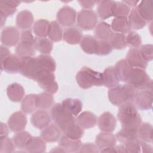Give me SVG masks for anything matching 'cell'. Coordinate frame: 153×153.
<instances>
[{
  "mask_svg": "<svg viewBox=\"0 0 153 153\" xmlns=\"http://www.w3.org/2000/svg\"><path fill=\"white\" fill-rule=\"evenodd\" d=\"M117 117L122 128L136 132L142 123V118L137 109L132 102H126L120 105Z\"/></svg>",
  "mask_w": 153,
  "mask_h": 153,
  "instance_id": "cell-1",
  "label": "cell"
},
{
  "mask_svg": "<svg viewBox=\"0 0 153 153\" xmlns=\"http://www.w3.org/2000/svg\"><path fill=\"white\" fill-rule=\"evenodd\" d=\"M138 91L128 84H118L109 88L108 97L109 102L114 105L120 106L126 102H133Z\"/></svg>",
  "mask_w": 153,
  "mask_h": 153,
  "instance_id": "cell-2",
  "label": "cell"
},
{
  "mask_svg": "<svg viewBox=\"0 0 153 153\" xmlns=\"http://www.w3.org/2000/svg\"><path fill=\"white\" fill-rule=\"evenodd\" d=\"M76 81L79 87L88 89L93 86L103 85V74L87 66L82 68L76 74Z\"/></svg>",
  "mask_w": 153,
  "mask_h": 153,
  "instance_id": "cell-3",
  "label": "cell"
},
{
  "mask_svg": "<svg viewBox=\"0 0 153 153\" xmlns=\"http://www.w3.org/2000/svg\"><path fill=\"white\" fill-rule=\"evenodd\" d=\"M127 84L137 90H151L152 88V80L145 69L132 68L127 79Z\"/></svg>",
  "mask_w": 153,
  "mask_h": 153,
  "instance_id": "cell-4",
  "label": "cell"
},
{
  "mask_svg": "<svg viewBox=\"0 0 153 153\" xmlns=\"http://www.w3.org/2000/svg\"><path fill=\"white\" fill-rule=\"evenodd\" d=\"M51 120L61 131H63L71 124L75 122V117L70 114L62 105L58 103L53 105L50 109Z\"/></svg>",
  "mask_w": 153,
  "mask_h": 153,
  "instance_id": "cell-5",
  "label": "cell"
},
{
  "mask_svg": "<svg viewBox=\"0 0 153 153\" xmlns=\"http://www.w3.org/2000/svg\"><path fill=\"white\" fill-rule=\"evenodd\" d=\"M43 70L36 58L35 57H22L20 74L24 76L36 80L39 73Z\"/></svg>",
  "mask_w": 153,
  "mask_h": 153,
  "instance_id": "cell-6",
  "label": "cell"
},
{
  "mask_svg": "<svg viewBox=\"0 0 153 153\" xmlns=\"http://www.w3.org/2000/svg\"><path fill=\"white\" fill-rule=\"evenodd\" d=\"M97 14L93 10L82 9L77 13V25L80 29L84 30L94 29L97 24Z\"/></svg>",
  "mask_w": 153,
  "mask_h": 153,
  "instance_id": "cell-7",
  "label": "cell"
},
{
  "mask_svg": "<svg viewBox=\"0 0 153 153\" xmlns=\"http://www.w3.org/2000/svg\"><path fill=\"white\" fill-rule=\"evenodd\" d=\"M35 81L41 88L50 94H53L58 90V84L56 81L55 75L53 72L42 70Z\"/></svg>",
  "mask_w": 153,
  "mask_h": 153,
  "instance_id": "cell-8",
  "label": "cell"
},
{
  "mask_svg": "<svg viewBox=\"0 0 153 153\" xmlns=\"http://www.w3.org/2000/svg\"><path fill=\"white\" fill-rule=\"evenodd\" d=\"M76 16V12L73 8L65 5L57 13V22L63 26L71 27L75 23Z\"/></svg>",
  "mask_w": 153,
  "mask_h": 153,
  "instance_id": "cell-9",
  "label": "cell"
},
{
  "mask_svg": "<svg viewBox=\"0 0 153 153\" xmlns=\"http://www.w3.org/2000/svg\"><path fill=\"white\" fill-rule=\"evenodd\" d=\"M20 38V34L16 27L8 26L1 31V42L4 46L13 47L18 44Z\"/></svg>",
  "mask_w": 153,
  "mask_h": 153,
  "instance_id": "cell-10",
  "label": "cell"
},
{
  "mask_svg": "<svg viewBox=\"0 0 153 153\" xmlns=\"http://www.w3.org/2000/svg\"><path fill=\"white\" fill-rule=\"evenodd\" d=\"M22 68V57L17 54H11L1 62V71L10 74L20 72Z\"/></svg>",
  "mask_w": 153,
  "mask_h": 153,
  "instance_id": "cell-11",
  "label": "cell"
},
{
  "mask_svg": "<svg viewBox=\"0 0 153 153\" xmlns=\"http://www.w3.org/2000/svg\"><path fill=\"white\" fill-rule=\"evenodd\" d=\"M153 94L151 90H143L138 92L134 100L136 108L141 111H147L152 108Z\"/></svg>",
  "mask_w": 153,
  "mask_h": 153,
  "instance_id": "cell-12",
  "label": "cell"
},
{
  "mask_svg": "<svg viewBox=\"0 0 153 153\" xmlns=\"http://www.w3.org/2000/svg\"><path fill=\"white\" fill-rule=\"evenodd\" d=\"M27 122V117L25 113L22 111H16L10 117L7 124L11 131L17 133L25 128Z\"/></svg>",
  "mask_w": 153,
  "mask_h": 153,
  "instance_id": "cell-13",
  "label": "cell"
},
{
  "mask_svg": "<svg viewBox=\"0 0 153 153\" xmlns=\"http://www.w3.org/2000/svg\"><path fill=\"white\" fill-rule=\"evenodd\" d=\"M97 125L102 131L112 133L116 128L117 120L112 113L105 112L99 117Z\"/></svg>",
  "mask_w": 153,
  "mask_h": 153,
  "instance_id": "cell-14",
  "label": "cell"
},
{
  "mask_svg": "<svg viewBox=\"0 0 153 153\" xmlns=\"http://www.w3.org/2000/svg\"><path fill=\"white\" fill-rule=\"evenodd\" d=\"M126 60L132 68L145 69L148 66V62L143 58L139 48H130L127 53Z\"/></svg>",
  "mask_w": 153,
  "mask_h": 153,
  "instance_id": "cell-15",
  "label": "cell"
},
{
  "mask_svg": "<svg viewBox=\"0 0 153 153\" xmlns=\"http://www.w3.org/2000/svg\"><path fill=\"white\" fill-rule=\"evenodd\" d=\"M51 119L50 115L46 110L39 109L32 114L30 122L34 127L42 130L50 124Z\"/></svg>",
  "mask_w": 153,
  "mask_h": 153,
  "instance_id": "cell-16",
  "label": "cell"
},
{
  "mask_svg": "<svg viewBox=\"0 0 153 153\" xmlns=\"http://www.w3.org/2000/svg\"><path fill=\"white\" fill-rule=\"evenodd\" d=\"M95 143L100 151L107 148L114 147L117 143V139L112 133L102 131L96 136Z\"/></svg>",
  "mask_w": 153,
  "mask_h": 153,
  "instance_id": "cell-17",
  "label": "cell"
},
{
  "mask_svg": "<svg viewBox=\"0 0 153 153\" xmlns=\"http://www.w3.org/2000/svg\"><path fill=\"white\" fill-rule=\"evenodd\" d=\"M115 2L111 0L97 1V14L102 20H106L114 15Z\"/></svg>",
  "mask_w": 153,
  "mask_h": 153,
  "instance_id": "cell-18",
  "label": "cell"
},
{
  "mask_svg": "<svg viewBox=\"0 0 153 153\" xmlns=\"http://www.w3.org/2000/svg\"><path fill=\"white\" fill-rule=\"evenodd\" d=\"M61 130L56 124H49L47 127L42 130L40 137L48 143L56 142L60 138Z\"/></svg>",
  "mask_w": 153,
  "mask_h": 153,
  "instance_id": "cell-19",
  "label": "cell"
},
{
  "mask_svg": "<svg viewBox=\"0 0 153 153\" xmlns=\"http://www.w3.org/2000/svg\"><path fill=\"white\" fill-rule=\"evenodd\" d=\"M75 121L82 128L88 129L97 124V118L93 113L90 111H84L76 117Z\"/></svg>",
  "mask_w": 153,
  "mask_h": 153,
  "instance_id": "cell-20",
  "label": "cell"
},
{
  "mask_svg": "<svg viewBox=\"0 0 153 153\" xmlns=\"http://www.w3.org/2000/svg\"><path fill=\"white\" fill-rule=\"evenodd\" d=\"M33 20L34 17L32 13L27 10H25L20 11L17 15L16 23L18 28L25 30L31 27Z\"/></svg>",
  "mask_w": 153,
  "mask_h": 153,
  "instance_id": "cell-21",
  "label": "cell"
},
{
  "mask_svg": "<svg viewBox=\"0 0 153 153\" xmlns=\"http://www.w3.org/2000/svg\"><path fill=\"white\" fill-rule=\"evenodd\" d=\"M136 8L139 15L146 23L152 21L153 1L152 0H145L139 2Z\"/></svg>",
  "mask_w": 153,
  "mask_h": 153,
  "instance_id": "cell-22",
  "label": "cell"
},
{
  "mask_svg": "<svg viewBox=\"0 0 153 153\" xmlns=\"http://www.w3.org/2000/svg\"><path fill=\"white\" fill-rule=\"evenodd\" d=\"M35 42L20 41L16 47V53L20 57H33L36 54Z\"/></svg>",
  "mask_w": 153,
  "mask_h": 153,
  "instance_id": "cell-23",
  "label": "cell"
},
{
  "mask_svg": "<svg viewBox=\"0 0 153 153\" xmlns=\"http://www.w3.org/2000/svg\"><path fill=\"white\" fill-rule=\"evenodd\" d=\"M82 36V33L78 27L71 26L64 30L62 38L66 43L75 45L80 42Z\"/></svg>",
  "mask_w": 153,
  "mask_h": 153,
  "instance_id": "cell-24",
  "label": "cell"
},
{
  "mask_svg": "<svg viewBox=\"0 0 153 153\" xmlns=\"http://www.w3.org/2000/svg\"><path fill=\"white\" fill-rule=\"evenodd\" d=\"M25 93V89L23 86L17 82L8 85L7 88L8 98L13 102H21L24 97Z\"/></svg>",
  "mask_w": 153,
  "mask_h": 153,
  "instance_id": "cell-25",
  "label": "cell"
},
{
  "mask_svg": "<svg viewBox=\"0 0 153 153\" xmlns=\"http://www.w3.org/2000/svg\"><path fill=\"white\" fill-rule=\"evenodd\" d=\"M113 33L111 25L105 22H100L94 28V37L99 41H108Z\"/></svg>",
  "mask_w": 153,
  "mask_h": 153,
  "instance_id": "cell-26",
  "label": "cell"
},
{
  "mask_svg": "<svg viewBox=\"0 0 153 153\" xmlns=\"http://www.w3.org/2000/svg\"><path fill=\"white\" fill-rule=\"evenodd\" d=\"M25 149L30 153H41L46 150L45 142L41 137L32 136L27 141Z\"/></svg>",
  "mask_w": 153,
  "mask_h": 153,
  "instance_id": "cell-27",
  "label": "cell"
},
{
  "mask_svg": "<svg viewBox=\"0 0 153 153\" xmlns=\"http://www.w3.org/2000/svg\"><path fill=\"white\" fill-rule=\"evenodd\" d=\"M98 41L94 36L86 35L82 36L79 44L82 51L88 54H95L98 46Z\"/></svg>",
  "mask_w": 153,
  "mask_h": 153,
  "instance_id": "cell-28",
  "label": "cell"
},
{
  "mask_svg": "<svg viewBox=\"0 0 153 153\" xmlns=\"http://www.w3.org/2000/svg\"><path fill=\"white\" fill-rule=\"evenodd\" d=\"M103 74V85L111 88L119 84L120 79L117 75L114 66H109L105 69Z\"/></svg>",
  "mask_w": 153,
  "mask_h": 153,
  "instance_id": "cell-29",
  "label": "cell"
},
{
  "mask_svg": "<svg viewBox=\"0 0 153 153\" xmlns=\"http://www.w3.org/2000/svg\"><path fill=\"white\" fill-rule=\"evenodd\" d=\"M114 68L120 81L127 83L132 67L130 66L126 60L121 59L119 60L115 64Z\"/></svg>",
  "mask_w": 153,
  "mask_h": 153,
  "instance_id": "cell-30",
  "label": "cell"
},
{
  "mask_svg": "<svg viewBox=\"0 0 153 153\" xmlns=\"http://www.w3.org/2000/svg\"><path fill=\"white\" fill-rule=\"evenodd\" d=\"M61 103L75 117H76L80 114L82 109V103L79 99L67 98L64 99Z\"/></svg>",
  "mask_w": 153,
  "mask_h": 153,
  "instance_id": "cell-31",
  "label": "cell"
},
{
  "mask_svg": "<svg viewBox=\"0 0 153 153\" xmlns=\"http://www.w3.org/2000/svg\"><path fill=\"white\" fill-rule=\"evenodd\" d=\"M81 140H73L65 135H63L59 139V146L62 148L65 152H76L81 145Z\"/></svg>",
  "mask_w": 153,
  "mask_h": 153,
  "instance_id": "cell-32",
  "label": "cell"
},
{
  "mask_svg": "<svg viewBox=\"0 0 153 153\" xmlns=\"http://www.w3.org/2000/svg\"><path fill=\"white\" fill-rule=\"evenodd\" d=\"M54 103V97L52 94L44 91L36 94V105L37 109L47 110L51 108Z\"/></svg>",
  "mask_w": 153,
  "mask_h": 153,
  "instance_id": "cell-33",
  "label": "cell"
},
{
  "mask_svg": "<svg viewBox=\"0 0 153 153\" xmlns=\"http://www.w3.org/2000/svg\"><path fill=\"white\" fill-rule=\"evenodd\" d=\"M127 19L130 28L134 30L141 29L146 25V22L139 15L136 7L130 11Z\"/></svg>",
  "mask_w": 153,
  "mask_h": 153,
  "instance_id": "cell-34",
  "label": "cell"
},
{
  "mask_svg": "<svg viewBox=\"0 0 153 153\" xmlns=\"http://www.w3.org/2000/svg\"><path fill=\"white\" fill-rule=\"evenodd\" d=\"M111 27L112 30L121 33H128L131 31L127 17H115L111 23Z\"/></svg>",
  "mask_w": 153,
  "mask_h": 153,
  "instance_id": "cell-35",
  "label": "cell"
},
{
  "mask_svg": "<svg viewBox=\"0 0 153 153\" xmlns=\"http://www.w3.org/2000/svg\"><path fill=\"white\" fill-rule=\"evenodd\" d=\"M62 131L64 135L73 140H79L84 134V128L79 126L76 121L69 125Z\"/></svg>",
  "mask_w": 153,
  "mask_h": 153,
  "instance_id": "cell-36",
  "label": "cell"
},
{
  "mask_svg": "<svg viewBox=\"0 0 153 153\" xmlns=\"http://www.w3.org/2000/svg\"><path fill=\"white\" fill-rule=\"evenodd\" d=\"M35 94H29L25 96L21 102V110L25 114H31L37 109L36 105Z\"/></svg>",
  "mask_w": 153,
  "mask_h": 153,
  "instance_id": "cell-37",
  "label": "cell"
},
{
  "mask_svg": "<svg viewBox=\"0 0 153 153\" xmlns=\"http://www.w3.org/2000/svg\"><path fill=\"white\" fill-rule=\"evenodd\" d=\"M152 129L153 128L151 124L148 123H142L137 132V137L142 141L152 143Z\"/></svg>",
  "mask_w": 153,
  "mask_h": 153,
  "instance_id": "cell-38",
  "label": "cell"
},
{
  "mask_svg": "<svg viewBox=\"0 0 153 153\" xmlns=\"http://www.w3.org/2000/svg\"><path fill=\"white\" fill-rule=\"evenodd\" d=\"M35 45L36 50L42 54H49L53 48V42L47 38H35Z\"/></svg>",
  "mask_w": 153,
  "mask_h": 153,
  "instance_id": "cell-39",
  "label": "cell"
},
{
  "mask_svg": "<svg viewBox=\"0 0 153 153\" xmlns=\"http://www.w3.org/2000/svg\"><path fill=\"white\" fill-rule=\"evenodd\" d=\"M50 22L46 19H39L36 20L33 26L34 33L40 38H46L48 36Z\"/></svg>",
  "mask_w": 153,
  "mask_h": 153,
  "instance_id": "cell-40",
  "label": "cell"
},
{
  "mask_svg": "<svg viewBox=\"0 0 153 153\" xmlns=\"http://www.w3.org/2000/svg\"><path fill=\"white\" fill-rule=\"evenodd\" d=\"M48 36L52 42H59L62 39V30L57 21L54 20L50 22Z\"/></svg>",
  "mask_w": 153,
  "mask_h": 153,
  "instance_id": "cell-41",
  "label": "cell"
},
{
  "mask_svg": "<svg viewBox=\"0 0 153 153\" xmlns=\"http://www.w3.org/2000/svg\"><path fill=\"white\" fill-rule=\"evenodd\" d=\"M113 49L123 50L127 47L125 34L115 32L113 33L108 40Z\"/></svg>",
  "mask_w": 153,
  "mask_h": 153,
  "instance_id": "cell-42",
  "label": "cell"
},
{
  "mask_svg": "<svg viewBox=\"0 0 153 153\" xmlns=\"http://www.w3.org/2000/svg\"><path fill=\"white\" fill-rule=\"evenodd\" d=\"M36 58L42 69L53 72L56 71V63L51 56L48 54H40Z\"/></svg>",
  "mask_w": 153,
  "mask_h": 153,
  "instance_id": "cell-43",
  "label": "cell"
},
{
  "mask_svg": "<svg viewBox=\"0 0 153 153\" xmlns=\"http://www.w3.org/2000/svg\"><path fill=\"white\" fill-rule=\"evenodd\" d=\"M32 137L31 134L27 131H20L17 132L13 137L12 140L14 145L18 149H24L29 139Z\"/></svg>",
  "mask_w": 153,
  "mask_h": 153,
  "instance_id": "cell-44",
  "label": "cell"
},
{
  "mask_svg": "<svg viewBox=\"0 0 153 153\" xmlns=\"http://www.w3.org/2000/svg\"><path fill=\"white\" fill-rule=\"evenodd\" d=\"M127 46L132 48H139L142 45V38L135 31H130L126 36Z\"/></svg>",
  "mask_w": 153,
  "mask_h": 153,
  "instance_id": "cell-45",
  "label": "cell"
},
{
  "mask_svg": "<svg viewBox=\"0 0 153 153\" xmlns=\"http://www.w3.org/2000/svg\"><path fill=\"white\" fill-rule=\"evenodd\" d=\"M16 146L12 139L7 136H0V153H11L14 151Z\"/></svg>",
  "mask_w": 153,
  "mask_h": 153,
  "instance_id": "cell-46",
  "label": "cell"
},
{
  "mask_svg": "<svg viewBox=\"0 0 153 153\" xmlns=\"http://www.w3.org/2000/svg\"><path fill=\"white\" fill-rule=\"evenodd\" d=\"M130 11V8L124 2H123V1H116L113 16H114L115 17H127Z\"/></svg>",
  "mask_w": 153,
  "mask_h": 153,
  "instance_id": "cell-47",
  "label": "cell"
},
{
  "mask_svg": "<svg viewBox=\"0 0 153 153\" xmlns=\"http://www.w3.org/2000/svg\"><path fill=\"white\" fill-rule=\"evenodd\" d=\"M117 140L119 141L121 143H124L126 140L133 138L137 137V132L128 129L122 128L119 130L115 135Z\"/></svg>",
  "mask_w": 153,
  "mask_h": 153,
  "instance_id": "cell-48",
  "label": "cell"
},
{
  "mask_svg": "<svg viewBox=\"0 0 153 153\" xmlns=\"http://www.w3.org/2000/svg\"><path fill=\"white\" fill-rule=\"evenodd\" d=\"M140 142L141 140L138 137H133L126 140L123 144L127 152L136 153L141 152Z\"/></svg>",
  "mask_w": 153,
  "mask_h": 153,
  "instance_id": "cell-49",
  "label": "cell"
},
{
  "mask_svg": "<svg viewBox=\"0 0 153 153\" xmlns=\"http://www.w3.org/2000/svg\"><path fill=\"white\" fill-rule=\"evenodd\" d=\"M112 47L108 41H98V46L95 54L99 56H106L111 53Z\"/></svg>",
  "mask_w": 153,
  "mask_h": 153,
  "instance_id": "cell-50",
  "label": "cell"
},
{
  "mask_svg": "<svg viewBox=\"0 0 153 153\" xmlns=\"http://www.w3.org/2000/svg\"><path fill=\"white\" fill-rule=\"evenodd\" d=\"M140 53L147 62L151 61L153 59V45L152 44H145L139 48Z\"/></svg>",
  "mask_w": 153,
  "mask_h": 153,
  "instance_id": "cell-51",
  "label": "cell"
},
{
  "mask_svg": "<svg viewBox=\"0 0 153 153\" xmlns=\"http://www.w3.org/2000/svg\"><path fill=\"white\" fill-rule=\"evenodd\" d=\"M17 11L16 8H13L8 5L5 1H0V14L4 15L7 18L12 16Z\"/></svg>",
  "mask_w": 153,
  "mask_h": 153,
  "instance_id": "cell-52",
  "label": "cell"
},
{
  "mask_svg": "<svg viewBox=\"0 0 153 153\" xmlns=\"http://www.w3.org/2000/svg\"><path fill=\"white\" fill-rule=\"evenodd\" d=\"M78 152L98 153L100 152V151L96 144L93 143H85L81 144L78 150Z\"/></svg>",
  "mask_w": 153,
  "mask_h": 153,
  "instance_id": "cell-53",
  "label": "cell"
},
{
  "mask_svg": "<svg viewBox=\"0 0 153 153\" xmlns=\"http://www.w3.org/2000/svg\"><path fill=\"white\" fill-rule=\"evenodd\" d=\"M20 39L21 41L35 42V38L34 37L32 31L30 29H27L22 32L20 35Z\"/></svg>",
  "mask_w": 153,
  "mask_h": 153,
  "instance_id": "cell-54",
  "label": "cell"
},
{
  "mask_svg": "<svg viewBox=\"0 0 153 153\" xmlns=\"http://www.w3.org/2000/svg\"><path fill=\"white\" fill-rule=\"evenodd\" d=\"M79 4L80 6L85 10H91L93 8L96 4H97V1H87V0H80L78 1Z\"/></svg>",
  "mask_w": 153,
  "mask_h": 153,
  "instance_id": "cell-55",
  "label": "cell"
},
{
  "mask_svg": "<svg viewBox=\"0 0 153 153\" xmlns=\"http://www.w3.org/2000/svg\"><path fill=\"white\" fill-rule=\"evenodd\" d=\"M140 147H141V152H150L152 153L153 152L152 146L149 144V143L142 141L140 142Z\"/></svg>",
  "mask_w": 153,
  "mask_h": 153,
  "instance_id": "cell-56",
  "label": "cell"
},
{
  "mask_svg": "<svg viewBox=\"0 0 153 153\" xmlns=\"http://www.w3.org/2000/svg\"><path fill=\"white\" fill-rule=\"evenodd\" d=\"M0 54H1V62L5 58H6L10 54V50L5 46L1 45L0 46Z\"/></svg>",
  "mask_w": 153,
  "mask_h": 153,
  "instance_id": "cell-57",
  "label": "cell"
},
{
  "mask_svg": "<svg viewBox=\"0 0 153 153\" xmlns=\"http://www.w3.org/2000/svg\"><path fill=\"white\" fill-rule=\"evenodd\" d=\"M8 126L4 123H1L0 136H7L8 134Z\"/></svg>",
  "mask_w": 153,
  "mask_h": 153,
  "instance_id": "cell-58",
  "label": "cell"
},
{
  "mask_svg": "<svg viewBox=\"0 0 153 153\" xmlns=\"http://www.w3.org/2000/svg\"><path fill=\"white\" fill-rule=\"evenodd\" d=\"M115 149L116 151V152H120V153H127V149L124 146V144H120L117 146H115Z\"/></svg>",
  "mask_w": 153,
  "mask_h": 153,
  "instance_id": "cell-59",
  "label": "cell"
},
{
  "mask_svg": "<svg viewBox=\"0 0 153 153\" xmlns=\"http://www.w3.org/2000/svg\"><path fill=\"white\" fill-rule=\"evenodd\" d=\"M123 2H124L126 4H127L130 8L133 7L135 8L139 4V1H123Z\"/></svg>",
  "mask_w": 153,
  "mask_h": 153,
  "instance_id": "cell-60",
  "label": "cell"
},
{
  "mask_svg": "<svg viewBox=\"0 0 153 153\" xmlns=\"http://www.w3.org/2000/svg\"><path fill=\"white\" fill-rule=\"evenodd\" d=\"M108 152V153H114L116 152V151L115 149V146L114 147H112V148H107L103 149H102L100 152Z\"/></svg>",
  "mask_w": 153,
  "mask_h": 153,
  "instance_id": "cell-61",
  "label": "cell"
},
{
  "mask_svg": "<svg viewBox=\"0 0 153 153\" xmlns=\"http://www.w3.org/2000/svg\"><path fill=\"white\" fill-rule=\"evenodd\" d=\"M50 152H65L64 149L62 148H61L60 146L53 148L50 151Z\"/></svg>",
  "mask_w": 153,
  "mask_h": 153,
  "instance_id": "cell-62",
  "label": "cell"
},
{
  "mask_svg": "<svg viewBox=\"0 0 153 153\" xmlns=\"http://www.w3.org/2000/svg\"><path fill=\"white\" fill-rule=\"evenodd\" d=\"M6 20H7V17L5 16H4V15L0 14V25H1V27L2 28L4 25L5 23L6 22Z\"/></svg>",
  "mask_w": 153,
  "mask_h": 153,
  "instance_id": "cell-63",
  "label": "cell"
}]
</instances>
